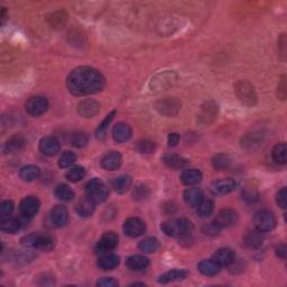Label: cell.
<instances>
[{"label": "cell", "mask_w": 287, "mask_h": 287, "mask_svg": "<svg viewBox=\"0 0 287 287\" xmlns=\"http://www.w3.org/2000/svg\"><path fill=\"white\" fill-rule=\"evenodd\" d=\"M136 148L140 154H153L156 150V145L151 140L143 139L138 141L136 145Z\"/></svg>", "instance_id": "cell-41"}, {"label": "cell", "mask_w": 287, "mask_h": 287, "mask_svg": "<svg viewBox=\"0 0 287 287\" xmlns=\"http://www.w3.org/2000/svg\"><path fill=\"white\" fill-rule=\"evenodd\" d=\"M119 257L115 253H104L98 260V267L102 270H113L118 267Z\"/></svg>", "instance_id": "cell-25"}, {"label": "cell", "mask_w": 287, "mask_h": 287, "mask_svg": "<svg viewBox=\"0 0 287 287\" xmlns=\"http://www.w3.org/2000/svg\"><path fill=\"white\" fill-rule=\"evenodd\" d=\"M264 237L263 233L259 230L250 231L247 233V236L245 237V244L250 248H257L263 244Z\"/></svg>", "instance_id": "cell-36"}, {"label": "cell", "mask_w": 287, "mask_h": 287, "mask_svg": "<svg viewBox=\"0 0 287 287\" xmlns=\"http://www.w3.org/2000/svg\"><path fill=\"white\" fill-rule=\"evenodd\" d=\"M59 148H61L59 141L54 137H44L39 141V151L45 156L57 155Z\"/></svg>", "instance_id": "cell-15"}, {"label": "cell", "mask_w": 287, "mask_h": 287, "mask_svg": "<svg viewBox=\"0 0 287 287\" xmlns=\"http://www.w3.org/2000/svg\"><path fill=\"white\" fill-rule=\"evenodd\" d=\"M178 141H180V135L176 133H172L169 135V138H167V144H169L170 147H175L177 146Z\"/></svg>", "instance_id": "cell-51"}, {"label": "cell", "mask_w": 287, "mask_h": 287, "mask_svg": "<svg viewBox=\"0 0 287 287\" xmlns=\"http://www.w3.org/2000/svg\"><path fill=\"white\" fill-rule=\"evenodd\" d=\"M146 231V223L140 218H129L124 223V232L128 237H139Z\"/></svg>", "instance_id": "cell-11"}, {"label": "cell", "mask_w": 287, "mask_h": 287, "mask_svg": "<svg viewBox=\"0 0 287 287\" xmlns=\"http://www.w3.org/2000/svg\"><path fill=\"white\" fill-rule=\"evenodd\" d=\"M96 286L100 287H115L118 286V282L114 279L113 277H104L101 278L100 281L96 282Z\"/></svg>", "instance_id": "cell-49"}, {"label": "cell", "mask_w": 287, "mask_h": 287, "mask_svg": "<svg viewBox=\"0 0 287 287\" xmlns=\"http://www.w3.org/2000/svg\"><path fill=\"white\" fill-rule=\"evenodd\" d=\"M115 115V111L110 113L109 115H107L106 118H104V120L101 122V124H100L98 130H96V136H98V138H102L104 136V134H106V130L108 128V125L110 124L111 120H113Z\"/></svg>", "instance_id": "cell-43"}, {"label": "cell", "mask_w": 287, "mask_h": 287, "mask_svg": "<svg viewBox=\"0 0 287 287\" xmlns=\"http://www.w3.org/2000/svg\"><path fill=\"white\" fill-rule=\"evenodd\" d=\"M220 230H221V229L218 228V227L215 226L214 223H209V225L203 227L204 233L209 234V236H217Z\"/></svg>", "instance_id": "cell-50"}, {"label": "cell", "mask_w": 287, "mask_h": 287, "mask_svg": "<svg viewBox=\"0 0 287 287\" xmlns=\"http://www.w3.org/2000/svg\"><path fill=\"white\" fill-rule=\"evenodd\" d=\"M163 162L165 163L167 166L171 167V169H175V170L183 169V167L188 165L189 163L188 159L176 154H170V155L164 156Z\"/></svg>", "instance_id": "cell-29"}, {"label": "cell", "mask_w": 287, "mask_h": 287, "mask_svg": "<svg viewBox=\"0 0 287 287\" xmlns=\"http://www.w3.org/2000/svg\"><path fill=\"white\" fill-rule=\"evenodd\" d=\"M48 108V100L45 96H32L26 103V111L33 115V117H38V115L46 113Z\"/></svg>", "instance_id": "cell-10"}, {"label": "cell", "mask_w": 287, "mask_h": 287, "mask_svg": "<svg viewBox=\"0 0 287 287\" xmlns=\"http://www.w3.org/2000/svg\"><path fill=\"white\" fill-rule=\"evenodd\" d=\"M66 85L72 95L83 96L101 91L106 85V79L98 70L90 66H80L69 74Z\"/></svg>", "instance_id": "cell-1"}, {"label": "cell", "mask_w": 287, "mask_h": 287, "mask_svg": "<svg viewBox=\"0 0 287 287\" xmlns=\"http://www.w3.org/2000/svg\"><path fill=\"white\" fill-rule=\"evenodd\" d=\"M126 266L133 271H141L150 266V260L145 256L134 255L127 258Z\"/></svg>", "instance_id": "cell-20"}, {"label": "cell", "mask_w": 287, "mask_h": 287, "mask_svg": "<svg viewBox=\"0 0 287 287\" xmlns=\"http://www.w3.org/2000/svg\"><path fill=\"white\" fill-rule=\"evenodd\" d=\"M286 251H287V249H286L285 245H281L276 248V255H277L279 258H282V259H284L286 257Z\"/></svg>", "instance_id": "cell-53"}, {"label": "cell", "mask_w": 287, "mask_h": 287, "mask_svg": "<svg viewBox=\"0 0 287 287\" xmlns=\"http://www.w3.org/2000/svg\"><path fill=\"white\" fill-rule=\"evenodd\" d=\"M25 143L26 141L24 137H21L20 135H15L6 141L5 146H3V152L6 154H12V153L20 151L25 146Z\"/></svg>", "instance_id": "cell-28"}, {"label": "cell", "mask_w": 287, "mask_h": 287, "mask_svg": "<svg viewBox=\"0 0 287 287\" xmlns=\"http://www.w3.org/2000/svg\"><path fill=\"white\" fill-rule=\"evenodd\" d=\"M0 229H1L2 232L14 234L20 229V222L18 221L17 219L10 217L3 218L1 219V221H0Z\"/></svg>", "instance_id": "cell-33"}, {"label": "cell", "mask_w": 287, "mask_h": 287, "mask_svg": "<svg viewBox=\"0 0 287 287\" xmlns=\"http://www.w3.org/2000/svg\"><path fill=\"white\" fill-rule=\"evenodd\" d=\"M40 202L36 196H26L19 204V211L21 215L26 218H33L39 210Z\"/></svg>", "instance_id": "cell-13"}, {"label": "cell", "mask_w": 287, "mask_h": 287, "mask_svg": "<svg viewBox=\"0 0 287 287\" xmlns=\"http://www.w3.org/2000/svg\"><path fill=\"white\" fill-rule=\"evenodd\" d=\"M218 114V107L214 102H207L201 109V113L199 115V120L202 124H210L217 118Z\"/></svg>", "instance_id": "cell-21"}, {"label": "cell", "mask_w": 287, "mask_h": 287, "mask_svg": "<svg viewBox=\"0 0 287 287\" xmlns=\"http://www.w3.org/2000/svg\"><path fill=\"white\" fill-rule=\"evenodd\" d=\"M286 38L285 35H282L281 38L278 40V47H279V55H282L283 59H285V55H286Z\"/></svg>", "instance_id": "cell-52"}, {"label": "cell", "mask_w": 287, "mask_h": 287, "mask_svg": "<svg viewBox=\"0 0 287 287\" xmlns=\"http://www.w3.org/2000/svg\"><path fill=\"white\" fill-rule=\"evenodd\" d=\"M286 79H285V76L282 77L281 82H279L278 84V88H277V96L278 99L281 100H285L286 99V95H287V91H286Z\"/></svg>", "instance_id": "cell-48"}, {"label": "cell", "mask_w": 287, "mask_h": 287, "mask_svg": "<svg viewBox=\"0 0 287 287\" xmlns=\"http://www.w3.org/2000/svg\"><path fill=\"white\" fill-rule=\"evenodd\" d=\"M122 157L120 153L109 152L101 159V166L107 171H115L121 166Z\"/></svg>", "instance_id": "cell-18"}, {"label": "cell", "mask_w": 287, "mask_h": 287, "mask_svg": "<svg viewBox=\"0 0 287 287\" xmlns=\"http://www.w3.org/2000/svg\"><path fill=\"white\" fill-rule=\"evenodd\" d=\"M238 222V213L232 209H223L215 215L214 225L220 229H227Z\"/></svg>", "instance_id": "cell-9"}, {"label": "cell", "mask_w": 287, "mask_h": 287, "mask_svg": "<svg viewBox=\"0 0 287 287\" xmlns=\"http://www.w3.org/2000/svg\"><path fill=\"white\" fill-rule=\"evenodd\" d=\"M77 161V155L74 153L66 151L61 155V157L58 159V166L61 169H68V167L72 166Z\"/></svg>", "instance_id": "cell-40"}, {"label": "cell", "mask_w": 287, "mask_h": 287, "mask_svg": "<svg viewBox=\"0 0 287 287\" xmlns=\"http://www.w3.org/2000/svg\"><path fill=\"white\" fill-rule=\"evenodd\" d=\"M55 196H57L58 200L63 201V202H69V201L73 200L74 193L69 185L59 184L57 186V189H55Z\"/></svg>", "instance_id": "cell-35"}, {"label": "cell", "mask_w": 287, "mask_h": 287, "mask_svg": "<svg viewBox=\"0 0 287 287\" xmlns=\"http://www.w3.org/2000/svg\"><path fill=\"white\" fill-rule=\"evenodd\" d=\"M236 95L242 103L247 106H253L257 102V95L252 85L247 81H239L234 85Z\"/></svg>", "instance_id": "cell-6"}, {"label": "cell", "mask_w": 287, "mask_h": 287, "mask_svg": "<svg viewBox=\"0 0 287 287\" xmlns=\"http://www.w3.org/2000/svg\"><path fill=\"white\" fill-rule=\"evenodd\" d=\"M118 241H119V238L117 233L114 232V231L106 232L101 238H100L98 244H96V252L100 253V255L109 253L110 251H113L117 248Z\"/></svg>", "instance_id": "cell-8"}, {"label": "cell", "mask_w": 287, "mask_h": 287, "mask_svg": "<svg viewBox=\"0 0 287 287\" xmlns=\"http://www.w3.org/2000/svg\"><path fill=\"white\" fill-rule=\"evenodd\" d=\"M277 204L282 209H286L287 208V192H286V189L283 188L281 191L277 193Z\"/></svg>", "instance_id": "cell-47"}, {"label": "cell", "mask_w": 287, "mask_h": 287, "mask_svg": "<svg viewBox=\"0 0 287 287\" xmlns=\"http://www.w3.org/2000/svg\"><path fill=\"white\" fill-rule=\"evenodd\" d=\"M138 248H139V250L143 252L152 253V252H155L159 248V242L154 237H148V238H145L144 240H141L139 242Z\"/></svg>", "instance_id": "cell-34"}, {"label": "cell", "mask_w": 287, "mask_h": 287, "mask_svg": "<svg viewBox=\"0 0 287 287\" xmlns=\"http://www.w3.org/2000/svg\"><path fill=\"white\" fill-rule=\"evenodd\" d=\"M14 211V202L10 200L3 201V202L0 204V215H1V219L10 217V214L13 213Z\"/></svg>", "instance_id": "cell-44"}, {"label": "cell", "mask_w": 287, "mask_h": 287, "mask_svg": "<svg viewBox=\"0 0 287 287\" xmlns=\"http://www.w3.org/2000/svg\"><path fill=\"white\" fill-rule=\"evenodd\" d=\"M113 186L115 192L119 193V194H124L132 186V177L128 176V175H120V176L115 178Z\"/></svg>", "instance_id": "cell-32"}, {"label": "cell", "mask_w": 287, "mask_h": 287, "mask_svg": "<svg viewBox=\"0 0 287 287\" xmlns=\"http://www.w3.org/2000/svg\"><path fill=\"white\" fill-rule=\"evenodd\" d=\"M40 175V170L39 167H37L36 165H26L24 167H21L20 172H19V176L21 180H24L25 182H33L37 180Z\"/></svg>", "instance_id": "cell-30"}, {"label": "cell", "mask_w": 287, "mask_h": 287, "mask_svg": "<svg viewBox=\"0 0 287 287\" xmlns=\"http://www.w3.org/2000/svg\"><path fill=\"white\" fill-rule=\"evenodd\" d=\"M51 225L55 228H62L69 221V212L68 209L63 206H57L52 209V211L48 214Z\"/></svg>", "instance_id": "cell-12"}, {"label": "cell", "mask_w": 287, "mask_h": 287, "mask_svg": "<svg viewBox=\"0 0 287 287\" xmlns=\"http://www.w3.org/2000/svg\"><path fill=\"white\" fill-rule=\"evenodd\" d=\"M95 206L96 203L85 195L84 197H82L81 200H79L76 209H77V212L81 215V217L87 218V217H90V215H92L93 212H95V209H96Z\"/></svg>", "instance_id": "cell-26"}, {"label": "cell", "mask_w": 287, "mask_h": 287, "mask_svg": "<svg viewBox=\"0 0 287 287\" xmlns=\"http://www.w3.org/2000/svg\"><path fill=\"white\" fill-rule=\"evenodd\" d=\"M212 259L215 263H218L220 266H230L236 260V253L230 248H220L212 257Z\"/></svg>", "instance_id": "cell-16"}, {"label": "cell", "mask_w": 287, "mask_h": 287, "mask_svg": "<svg viewBox=\"0 0 287 287\" xmlns=\"http://www.w3.org/2000/svg\"><path fill=\"white\" fill-rule=\"evenodd\" d=\"M181 181L184 185H195L202 181V173L199 170H185L181 174Z\"/></svg>", "instance_id": "cell-27"}, {"label": "cell", "mask_w": 287, "mask_h": 287, "mask_svg": "<svg viewBox=\"0 0 287 287\" xmlns=\"http://www.w3.org/2000/svg\"><path fill=\"white\" fill-rule=\"evenodd\" d=\"M21 244L28 248L38 249L42 251H51L55 246V240L53 237L48 236V234L32 233L24 237Z\"/></svg>", "instance_id": "cell-3"}, {"label": "cell", "mask_w": 287, "mask_h": 287, "mask_svg": "<svg viewBox=\"0 0 287 287\" xmlns=\"http://www.w3.org/2000/svg\"><path fill=\"white\" fill-rule=\"evenodd\" d=\"M221 266L218 263H215L213 259H204L201 260L197 265V269L204 276H214L220 271Z\"/></svg>", "instance_id": "cell-24"}, {"label": "cell", "mask_w": 287, "mask_h": 287, "mask_svg": "<svg viewBox=\"0 0 287 287\" xmlns=\"http://www.w3.org/2000/svg\"><path fill=\"white\" fill-rule=\"evenodd\" d=\"M100 111V104L96 100L87 99L77 104V114L83 118H92Z\"/></svg>", "instance_id": "cell-14"}, {"label": "cell", "mask_w": 287, "mask_h": 287, "mask_svg": "<svg viewBox=\"0 0 287 287\" xmlns=\"http://www.w3.org/2000/svg\"><path fill=\"white\" fill-rule=\"evenodd\" d=\"M271 156L276 164L278 165H285L287 161V148L285 143L276 144L273 151H271Z\"/></svg>", "instance_id": "cell-31"}, {"label": "cell", "mask_w": 287, "mask_h": 287, "mask_svg": "<svg viewBox=\"0 0 287 287\" xmlns=\"http://www.w3.org/2000/svg\"><path fill=\"white\" fill-rule=\"evenodd\" d=\"M85 194L95 203H101L109 195V189L99 178H93L85 186Z\"/></svg>", "instance_id": "cell-4"}, {"label": "cell", "mask_w": 287, "mask_h": 287, "mask_svg": "<svg viewBox=\"0 0 287 287\" xmlns=\"http://www.w3.org/2000/svg\"><path fill=\"white\" fill-rule=\"evenodd\" d=\"M258 192L253 189H245L242 193V199L247 203H255L258 200Z\"/></svg>", "instance_id": "cell-46"}, {"label": "cell", "mask_w": 287, "mask_h": 287, "mask_svg": "<svg viewBox=\"0 0 287 287\" xmlns=\"http://www.w3.org/2000/svg\"><path fill=\"white\" fill-rule=\"evenodd\" d=\"M155 108L161 115H166V117H174L180 113L181 101L176 98H172V96H165L156 102Z\"/></svg>", "instance_id": "cell-7"}, {"label": "cell", "mask_w": 287, "mask_h": 287, "mask_svg": "<svg viewBox=\"0 0 287 287\" xmlns=\"http://www.w3.org/2000/svg\"><path fill=\"white\" fill-rule=\"evenodd\" d=\"M253 225L260 232H268L276 227V218L273 212L268 210L258 211L253 215Z\"/></svg>", "instance_id": "cell-5"}, {"label": "cell", "mask_w": 287, "mask_h": 287, "mask_svg": "<svg viewBox=\"0 0 287 287\" xmlns=\"http://www.w3.org/2000/svg\"><path fill=\"white\" fill-rule=\"evenodd\" d=\"M183 197H184L185 203L188 204V206L194 208L199 206L201 201L204 199V193L201 189L192 188V189L186 190L183 194Z\"/></svg>", "instance_id": "cell-22"}, {"label": "cell", "mask_w": 287, "mask_h": 287, "mask_svg": "<svg viewBox=\"0 0 287 287\" xmlns=\"http://www.w3.org/2000/svg\"><path fill=\"white\" fill-rule=\"evenodd\" d=\"M212 165H213L215 170H227L229 169L231 165V158L226 154H219L217 156H214L213 159H212Z\"/></svg>", "instance_id": "cell-39"}, {"label": "cell", "mask_w": 287, "mask_h": 287, "mask_svg": "<svg viewBox=\"0 0 287 287\" xmlns=\"http://www.w3.org/2000/svg\"><path fill=\"white\" fill-rule=\"evenodd\" d=\"M150 195V190L146 185H139L134 190L133 196L135 200H145Z\"/></svg>", "instance_id": "cell-45"}, {"label": "cell", "mask_w": 287, "mask_h": 287, "mask_svg": "<svg viewBox=\"0 0 287 287\" xmlns=\"http://www.w3.org/2000/svg\"><path fill=\"white\" fill-rule=\"evenodd\" d=\"M188 274L189 273L185 269H173L166 271V273H164L162 276H159L158 282L161 283V284H169V283L183 281L184 278H186Z\"/></svg>", "instance_id": "cell-23"}, {"label": "cell", "mask_w": 287, "mask_h": 287, "mask_svg": "<svg viewBox=\"0 0 287 287\" xmlns=\"http://www.w3.org/2000/svg\"><path fill=\"white\" fill-rule=\"evenodd\" d=\"M85 176V169L83 166H73L72 169L68 171L66 173V180H69L72 183H76V182H79L83 180Z\"/></svg>", "instance_id": "cell-38"}, {"label": "cell", "mask_w": 287, "mask_h": 287, "mask_svg": "<svg viewBox=\"0 0 287 287\" xmlns=\"http://www.w3.org/2000/svg\"><path fill=\"white\" fill-rule=\"evenodd\" d=\"M197 208V214L201 218H209L213 212V202L210 199H203Z\"/></svg>", "instance_id": "cell-37"}, {"label": "cell", "mask_w": 287, "mask_h": 287, "mask_svg": "<svg viewBox=\"0 0 287 287\" xmlns=\"http://www.w3.org/2000/svg\"><path fill=\"white\" fill-rule=\"evenodd\" d=\"M236 189V182L231 178H225V180L215 181L211 185V192L215 195H225L232 192Z\"/></svg>", "instance_id": "cell-17"}, {"label": "cell", "mask_w": 287, "mask_h": 287, "mask_svg": "<svg viewBox=\"0 0 287 287\" xmlns=\"http://www.w3.org/2000/svg\"><path fill=\"white\" fill-rule=\"evenodd\" d=\"M88 140L89 138L84 133H74L72 137H71V144L77 148L84 147L88 144Z\"/></svg>", "instance_id": "cell-42"}, {"label": "cell", "mask_w": 287, "mask_h": 287, "mask_svg": "<svg viewBox=\"0 0 287 287\" xmlns=\"http://www.w3.org/2000/svg\"><path fill=\"white\" fill-rule=\"evenodd\" d=\"M161 229L166 236L181 238L191 232L193 229L192 222L188 219H172L162 223Z\"/></svg>", "instance_id": "cell-2"}, {"label": "cell", "mask_w": 287, "mask_h": 287, "mask_svg": "<svg viewBox=\"0 0 287 287\" xmlns=\"http://www.w3.org/2000/svg\"><path fill=\"white\" fill-rule=\"evenodd\" d=\"M133 130L129 125L126 122H119L113 128V137L114 140L117 143H125L132 138Z\"/></svg>", "instance_id": "cell-19"}]
</instances>
